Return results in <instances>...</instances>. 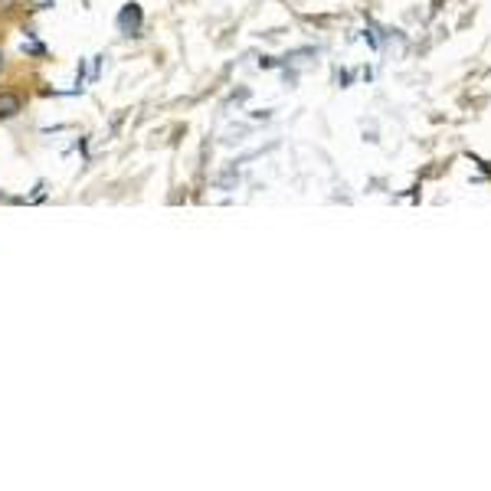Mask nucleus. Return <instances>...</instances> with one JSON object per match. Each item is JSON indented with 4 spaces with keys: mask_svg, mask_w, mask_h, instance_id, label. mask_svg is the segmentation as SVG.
Returning a JSON list of instances; mask_svg holds the SVG:
<instances>
[{
    "mask_svg": "<svg viewBox=\"0 0 491 491\" xmlns=\"http://www.w3.org/2000/svg\"><path fill=\"white\" fill-rule=\"evenodd\" d=\"M138 23H141V10L134 7V4H128V7L122 10V17H118V27H122V33H134Z\"/></svg>",
    "mask_w": 491,
    "mask_h": 491,
    "instance_id": "f257e3e1",
    "label": "nucleus"
},
{
    "mask_svg": "<svg viewBox=\"0 0 491 491\" xmlns=\"http://www.w3.org/2000/svg\"><path fill=\"white\" fill-rule=\"evenodd\" d=\"M20 95H10V92H0V118H13L20 112Z\"/></svg>",
    "mask_w": 491,
    "mask_h": 491,
    "instance_id": "f03ea898",
    "label": "nucleus"
},
{
    "mask_svg": "<svg viewBox=\"0 0 491 491\" xmlns=\"http://www.w3.org/2000/svg\"><path fill=\"white\" fill-rule=\"evenodd\" d=\"M0 63H4V56H0Z\"/></svg>",
    "mask_w": 491,
    "mask_h": 491,
    "instance_id": "7ed1b4c3",
    "label": "nucleus"
}]
</instances>
